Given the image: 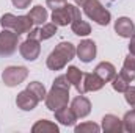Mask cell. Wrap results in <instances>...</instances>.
I'll use <instances>...</instances> for the list:
<instances>
[{
  "label": "cell",
  "instance_id": "6da1fadb",
  "mask_svg": "<svg viewBox=\"0 0 135 133\" xmlns=\"http://www.w3.org/2000/svg\"><path fill=\"white\" fill-rule=\"evenodd\" d=\"M74 57H75V45L63 41L58 45H55V49L49 53L46 64L50 70H61Z\"/></svg>",
  "mask_w": 135,
  "mask_h": 133
},
{
  "label": "cell",
  "instance_id": "7a4b0ae2",
  "mask_svg": "<svg viewBox=\"0 0 135 133\" xmlns=\"http://www.w3.org/2000/svg\"><path fill=\"white\" fill-rule=\"evenodd\" d=\"M82 8H83V13L86 14V17L91 19L93 22H96L98 25L105 27L112 21L110 11L107 8H104V5H102L99 0H86L82 5Z\"/></svg>",
  "mask_w": 135,
  "mask_h": 133
},
{
  "label": "cell",
  "instance_id": "3957f363",
  "mask_svg": "<svg viewBox=\"0 0 135 133\" xmlns=\"http://www.w3.org/2000/svg\"><path fill=\"white\" fill-rule=\"evenodd\" d=\"M0 25L3 28H8V30H13L14 33H17L19 36L24 33H28L33 27V22L32 19L27 16H14L11 13H6L2 16L0 19Z\"/></svg>",
  "mask_w": 135,
  "mask_h": 133
},
{
  "label": "cell",
  "instance_id": "277c9868",
  "mask_svg": "<svg viewBox=\"0 0 135 133\" xmlns=\"http://www.w3.org/2000/svg\"><path fill=\"white\" fill-rule=\"evenodd\" d=\"M75 19H82V13H80V8L77 5H71L68 3L61 8H57L54 9L52 13V21L54 24L60 25V27H65V25H71L72 21Z\"/></svg>",
  "mask_w": 135,
  "mask_h": 133
},
{
  "label": "cell",
  "instance_id": "5b68a950",
  "mask_svg": "<svg viewBox=\"0 0 135 133\" xmlns=\"http://www.w3.org/2000/svg\"><path fill=\"white\" fill-rule=\"evenodd\" d=\"M44 102H46V106L50 111H55V110L68 105V102H69V89H63V88H58V86L52 85L50 91L46 94Z\"/></svg>",
  "mask_w": 135,
  "mask_h": 133
},
{
  "label": "cell",
  "instance_id": "8992f818",
  "mask_svg": "<svg viewBox=\"0 0 135 133\" xmlns=\"http://www.w3.org/2000/svg\"><path fill=\"white\" fill-rule=\"evenodd\" d=\"M19 34L13 30L3 28L0 32V57H11L19 45Z\"/></svg>",
  "mask_w": 135,
  "mask_h": 133
},
{
  "label": "cell",
  "instance_id": "52a82bcc",
  "mask_svg": "<svg viewBox=\"0 0 135 133\" xmlns=\"http://www.w3.org/2000/svg\"><path fill=\"white\" fill-rule=\"evenodd\" d=\"M28 77V69L24 66H8L3 70L2 80L5 83V86L13 88L21 85L22 81H25V78Z\"/></svg>",
  "mask_w": 135,
  "mask_h": 133
},
{
  "label": "cell",
  "instance_id": "ba28073f",
  "mask_svg": "<svg viewBox=\"0 0 135 133\" xmlns=\"http://www.w3.org/2000/svg\"><path fill=\"white\" fill-rule=\"evenodd\" d=\"M98 49H96V42L91 39H83L77 47H75V55L79 57L80 61L83 63H91L96 58Z\"/></svg>",
  "mask_w": 135,
  "mask_h": 133
},
{
  "label": "cell",
  "instance_id": "9c48e42d",
  "mask_svg": "<svg viewBox=\"0 0 135 133\" xmlns=\"http://www.w3.org/2000/svg\"><path fill=\"white\" fill-rule=\"evenodd\" d=\"M19 52L22 55L24 60L27 61H35L39 53H41V45H39V41L38 39H32V38H27L24 42L19 44Z\"/></svg>",
  "mask_w": 135,
  "mask_h": 133
},
{
  "label": "cell",
  "instance_id": "30bf717a",
  "mask_svg": "<svg viewBox=\"0 0 135 133\" xmlns=\"http://www.w3.org/2000/svg\"><path fill=\"white\" fill-rule=\"evenodd\" d=\"M39 103V99L35 96L33 93H30L28 89H24L17 94L16 97V105L17 108H21L22 111H32L36 108V105Z\"/></svg>",
  "mask_w": 135,
  "mask_h": 133
},
{
  "label": "cell",
  "instance_id": "8fae6325",
  "mask_svg": "<svg viewBox=\"0 0 135 133\" xmlns=\"http://www.w3.org/2000/svg\"><path fill=\"white\" fill-rule=\"evenodd\" d=\"M71 108H72L74 114L77 116V119H83L91 113V102H90V99L85 97V94H80L72 100Z\"/></svg>",
  "mask_w": 135,
  "mask_h": 133
},
{
  "label": "cell",
  "instance_id": "7c38bea8",
  "mask_svg": "<svg viewBox=\"0 0 135 133\" xmlns=\"http://www.w3.org/2000/svg\"><path fill=\"white\" fill-rule=\"evenodd\" d=\"M115 32L118 33V36H121V38H132L135 33V25L134 22L129 19V17H118L116 21H115Z\"/></svg>",
  "mask_w": 135,
  "mask_h": 133
},
{
  "label": "cell",
  "instance_id": "4fadbf2b",
  "mask_svg": "<svg viewBox=\"0 0 135 133\" xmlns=\"http://www.w3.org/2000/svg\"><path fill=\"white\" fill-rule=\"evenodd\" d=\"M102 130L105 133H121L124 132L123 127V119H119L115 114H105L102 117Z\"/></svg>",
  "mask_w": 135,
  "mask_h": 133
},
{
  "label": "cell",
  "instance_id": "5bb4252c",
  "mask_svg": "<svg viewBox=\"0 0 135 133\" xmlns=\"http://www.w3.org/2000/svg\"><path fill=\"white\" fill-rule=\"evenodd\" d=\"M104 85H105V81L102 80L96 72L83 74V89H85V94H86V93L99 91V89L104 88Z\"/></svg>",
  "mask_w": 135,
  "mask_h": 133
},
{
  "label": "cell",
  "instance_id": "9a60e30c",
  "mask_svg": "<svg viewBox=\"0 0 135 133\" xmlns=\"http://www.w3.org/2000/svg\"><path fill=\"white\" fill-rule=\"evenodd\" d=\"M66 77L69 80V83L77 89L79 94H85V89H83V72L75 66H69L66 72Z\"/></svg>",
  "mask_w": 135,
  "mask_h": 133
},
{
  "label": "cell",
  "instance_id": "2e32d148",
  "mask_svg": "<svg viewBox=\"0 0 135 133\" xmlns=\"http://www.w3.org/2000/svg\"><path fill=\"white\" fill-rule=\"evenodd\" d=\"M54 113H55V119H57L61 125L71 127V125H74V124H75V121H77V116L74 114L72 108H71V106H68V105L61 106V108H58V110H55Z\"/></svg>",
  "mask_w": 135,
  "mask_h": 133
},
{
  "label": "cell",
  "instance_id": "e0dca14e",
  "mask_svg": "<svg viewBox=\"0 0 135 133\" xmlns=\"http://www.w3.org/2000/svg\"><path fill=\"white\" fill-rule=\"evenodd\" d=\"M94 72L101 77L105 83L112 81L113 77L116 75V69H115V66H113L112 63H108V61H102V63H99V64L96 66V69H94Z\"/></svg>",
  "mask_w": 135,
  "mask_h": 133
},
{
  "label": "cell",
  "instance_id": "ac0fdd59",
  "mask_svg": "<svg viewBox=\"0 0 135 133\" xmlns=\"http://www.w3.org/2000/svg\"><path fill=\"white\" fill-rule=\"evenodd\" d=\"M127 81H134L135 80V55L129 53L126 58H124V63H123V69L119 72Z\"/></svg>",
  "mask_w": 135,
  "mask_h": 133
},
{
  "label": "cell",
  "instance_id": "d6986e66",
  "mask_svg": "<svg viewBox=\"0 0 135 133\" xmlns=\"http://www.w3.org/2000/svg\"><path fill=\"white\" fill-rule=\"evenodd\" d=\"M28 17L32 19L33 25H44L46 21H47V17H49V14H47V9H46L44 6L36 5V6H33V8L30 9Z\"/></svg>",
  "mask_w": 135,
  "mask_h": 133
},
{
  "label": "cell",
  "instance_id": "ffe728a7",
  "mask_svg": "<svg viewBox=\"0 0 135 133\" xmlns=\"http://www.w3.org/2000/svg\"><path fill=\"white\" fill-rule=\"evenodd\" d=\"M58 125L54 124L52 121H47V119H41L38 122H35L33 127H32V132L33 133H58Z\"/></svg>",
  "mask_w": 135,
  "mask_h": 133
},
{
  "label": "cell",
  "instance_id": "44dd1931",
  "mask_svg": "<svg viewBox=\"0 0 135 133\" xmlns=\"http://www.w3.org/2000/svg\"><path fill=\"white\" fill-rule=\"evenodd\" d=\"M71 30L77 36H88L91 33V25L83 19H75L71 22Z\"/></svg>",
  "mask_w": 135,
  "mask_h": 133
},
{
  "label": "cell",
  "instance_id": "7402d4cb",
  "mask_svg": "<svg viewBox=\"0 0 135 133\" xmlns=\"http://www.w3.org/2000/svg\"><path fill=\"white\" fill-rule=\"evenodd\" d=\"M112 86H113V89L116 91V93H126V89L131 86V81H127L121 74H116L115 77H113V80H112Z\"/></svg>",
  "mask_w": 135,
  "mask_h": 133
},
{
  "label": "cell",
  "instance_id": "603a6c76",
  "mask_svg": "<svg viewBox=\"0 0 135 133\" xmlns=\"http://www.w3.org/2000/svg\"><path fill=\"white\" fill-rule=\"evenodd\" d=\"M57 24L54 22H49V24H44L41 28H39V39L41 41H46V39H50L54 34L57 33Z\"/></svg>",
  "mask_w": 135,
  "mask_h": 133
},
{
  "label": "cell",
  "instance_id": "cb8c5ba5",
  "mask_svg": "<svg viewBox=\"0 0 135 133\" xmlns=\"http://www.w3.org/2000/svg\"><path fill=\"white\" fill-rule=\"evenodd\" d=\"M27 89H28L30 93H33L35 96L39 99V102L46 99V94H47V93H46V88H44L42 83H39V81H32V83L27 85Z\"/></svg>",
  "mask_w": 135,
  "mask_h": 133
},
{
  "label": "cell",
  "instance_id": "d4e9b609",
  "mask_svg": "<svg viewBox=\"0 0 135 133\" xmlns=\"http://www.w3.org/2000/svg\"><path fill=\"white\" fill-rule=\"evenodd\" d=\"M123 127L129 133H135V108L127 111L123 117Z\"/></svg>",
  "mask_w": 135,
  "mask_h": 133
},
{
  "label": "cell",
  "instance_id": "484cf974",
  "mask_svg": "<svg viewBox=\"0 0 135 133\" xmlns=\"http://www.w3.org/2000/svg\"><path fill=\"white\" fill-rule=\"evenodd\" d=\"M75 133H99L101 132V127L94 122H82L80 125H75L74 129Z\"/></svg>",
  "mask_w": 135,
  "mask_h": 133
},
{
  "label": "cell",
  "instance_id": "4316f807",
  "mask_svg": "<svg viewBox=\"0 0 135 133\" xmlns=\"http://www.w3.org/2000/svg\"><path fill=\"white\" fill-rule=\"evenodd\" d=\"M54 85L55 86H58V88H63V89H71V83H69V80H68L66 75H58L55 80H54Z\"/></svg>",
  "mask_w": 135,
  "mask_h": 133
},
{
  "label": "cell",
  "instance_id": "83f0119b",
  "mask_svg": "<svg viewBox=\"0 0 135 133\" xmlns=\"http://www.w3.org/2000/svg\"><path fill=\"white\" fill-rule=\"evenodd\" d=\"M124 99H126V102H127L132 108H135V86H129V88L126 89Z\"/></svg>",
  "mask_w": 135,
  "mask_h": 133
},
{
  "label": "cell",
  "instance_id": "f1b7e54d",
  "mask_svg": "<svg viewBox=\"0 0 135 133\" xmlns=\"http://www.w3.org/2000/svg\"><path fill=\"white\" fill-rule=\"evenodd\" d=\"M46 5H47V8H50L54 11L57 8H61V6L68 5V0H46Z\"/></svg>",
  "mask_w": 135,
  "mask_h": 133
},
{
  "label": "cell",
  "instance_id": "f546056e",
  "mask_svg": "<svg viewBox=\"0 0 135 133\" xmlns=\"http://www.w3.org/2000/svg\"><path fill=\"white\" fill-rule=\"evenodd\" d=\"M11 2H13L14 8H19V9H25L32 3V0H11Z\"/></svg>",
  "mask_w": 135,
  "mask_h": 133
},
{
  "label": "cell",
  "instance_id": "4dcf8cb0",
  "mask_svg": "<svg viewBox=\"0 0 135 133\" xmlns=\"http://www.w3.org/2000/svg\"><path fill=\"white\" fill-rule=\"evenodd\" d=\"M27 34H28L27 38H32V39H38V41H41V39H39V28H33V30H30Z\"/></svg>",
  "mask_w": 135,
  "mask_h": 133
},
{
  "label": "cell",
  "instance_id": "1f68e13d",
  "mask_svg": "<svg viewBox=\"0 0 135 133\" xmlns=\"http://www.w3.org/2000/svg\"><path fill=\"white\" fill-rule=\"evenodd\" d=\"M129 53L135 55V33H134V36L131 38V42H129Z\"/></svg>",
  "mask_w": 135,
  "mask_h": 133
},
{
  "label": "cell",
  "instance_id": "d6a6232c",
  "mask_svg": "<svg viewBox=\"0 0 135 133\" xmlns=\"http://www.w3.org/2000/svg\"><path fill=\"white\" fill-rule=\"evenodd\" d=\"M74 2H75V5H77V6H82L86 0H74Z\"/></svg>",
  "mask_w": 135,
  "mask_h": 133
},
{
  "label": "cell",
  "instance_id": "836d02e7",
  "mask_svg": "<svg viewBox=\"0 0 135 133\" xmlns=\"http://www.w3.org/2000/svg\"><path fill=\"white\" fill-rule=\"evenodd\" d=\"M110 2H115V0H110Z\"/></svg>",
  "mask_w": 135,
  "mask_h": 133
}]
</instances>
